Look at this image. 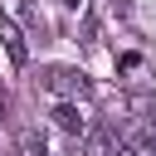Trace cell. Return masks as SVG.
Returning a JSON list of instances; mask_svg holds the SVG:
<instances>
[{
	"label": "cell",
	"mask_w": 156,
	"mask_h": 156,
	"mask_svg": "<svg viewBox=\"0 0 156 156\" xmlns=\"http://www.w3.org/2000/svg\"><path fill=\"white\" fill-rule=\"evenodd\" d=\"M117 136H112V127H98V132H88V156H117Z\"/></svg>",
	"instance_id": "4"
},
{
	"label": "cell",
	"mask_w": 156,
	"mask_h": 156,
	"mask_svg": "<svg viewBox=\"0 0 156 156\" xmlns=\"http://www.w3.org/2000/svg\"><path fill=\"white\" fill-rule=\"evenodd\" d=\"M54 127H58V132H68V136H83V132H88V122L78 117V107H73V102H58V107H54Z\"/></svg>",
	"instance_id": "3"
},
{
	"label": "cell",
	"mask_w": 156,
	"mask_h": 156,
	"mask_svg": "<svg viewBox=\"0 0 156 156\" xmlns=\"http://www.w3.org/2000/svg\"><path fill=\"white\" fill-rule=\"evenodd\" d=\"M0 117H5V93H0Z\"/></svg>",
	"instance_id": "8"
},
{
	"label": "cell",
	"mask_w": 156,
	"mask_h": 156,
	"mask_svg": "<svg viewBox=\"0 0 156 156\" xmlns=\"http://www.w3.org/2000/svg\"><path fill=\"white\" fill-rule=\"evenodd\" d=\"M146 136H156V117H151V127H146Z\"/></svg>",
	"instance_id": "7"
},
{
	"label": "cell",
	"mask_w": 156,
	"mask_h": 156,
	"mask_svg": "<svg viewBox=\"0 0 156 156\" xmlns=\"http://www.w3.org/2000/svg\"><path fill=\"white\" fill-rule=\"evenodd\" d=\"M0 44H5V54H10L15 68L29 63V44H24V34H20V24H15L10 15H0Z\"/></svg>",
	"instance_id": "2"
},
{
	"label": "cell",
	"mask_w": 156,
	"mask_h": 156,
	"mask_svg": "<svg viewBox=\"0 0 156 156\" xmlns=\"http://www.w3.org/2000/svg\"><path fill=\"white\" fill-rule=\"evenodd\" d=\"M63 5H83V0H63Z\"/></svg>",
	"instance_id": "9"
},
{
	"label": "cell",
	"mask_w": 156,
	"mask_h": 156,
	"mask_svg": "<svg viewBox=\"0 0 156 156\" xmlns=\"http://www.w3.org/2000/svg\"><path fill=\"white\" fill-rule=\"evenodd\" d=\"M117 156H136V151H132V146H117Z\"/></svg>",
	"instance_id": "6"
},
{
	"label": "cell",
	"mask_w": 156,
	"mask_h": 156,
	"mask_svg": "<svg viewBox=\"0 0 156 156\" xmlns=\"http://www.w3.org/2000/svg\"><path fill=\"white\" fill-rule=\"evenodd\" d=\"M20 156H49L44 136H39V132H20Z\"/></svg>",
	"instance_id": "5"
},
{
	"label": "cell",
	"mask_w": 156,
	"mask_h": 156,
	"mask_svg": "<svg viewBox=\"0 0 156 156\" xmlns=\"http://www.w3.org/2000/svg\"><path fill=\"white\" fill-rule=\"evenodd\" d=\"M44 88L49 93H58V98H88L93 93V83H88V73H78V68H44Z\"/></svg>",
	"instance_id": "1"
}]
</instances>
